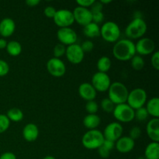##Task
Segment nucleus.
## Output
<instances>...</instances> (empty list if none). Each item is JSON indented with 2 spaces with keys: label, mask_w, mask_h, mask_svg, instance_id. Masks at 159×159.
<instances>
[{
  "label": "nucleus",
  "mask_w": 159,
  "mask_h": 159,
  "mask_svg": "<svg viewBox=\"0 0 159 159\" xmlns=\"http://www.w3.org/2000/svg\"><path fill=\"white\" fill-rule=\"evenodd\" d=\"M113 57L118 61H127L136 55L135 43L129 39H121L117 40L113 47Z\"/></svg>",
  "instance_id": "nucleus-1"
},
{
  "label": "nucleus",
  "mask_w": 159,
  "mask_h": 159,
  "mask_svg": "<svg viewBox=\"0 0 159 159\" xmlns=\"http://www.w3.org/2000/svg\"><path fill=\"white\" fill-rule=\"evenodd\" d=\"M148 25L141 17H135L130 22L125 29V34L129 40H138L142 38L146 34Z\"/></svg>",
  "instance_id": "nucleus-2"
},
{
  "label": "nucleus",
  "mask_w": 159,
  "mask_h": 159,
  "mask_svg": "<svg viewBox=\"0 0 159 159\" xmlns=\"http://www.w3.org/2000/svg\"><path fill=\"white\" fill-rule=\"evenodd\" d=\"M128 94L129 91L127 86L120 82L111 83L108 89V98L115 105L126 103Z\"/></svg>",
  "instance_id": "nucleus-3"
},
{
  "label": "nucleus",
  "mask_w": 159,
  "mask_h": 159,
  "mask_svg": "<svg viewBox=\"0 0 159 159\" xmlns=\"http://www.w3.org/2000/svg\"><path fill=\"white\" fill-rule=\"evenodd\" d=\"M104 138L102 132L95 129L89 130L84 134L82 138V144L84 148L88 150H95L102 146Z\"/></svg>",
  "instance_id": "nucleus-4"
},
{
  "label": "nucleus",
  "mask_w": 159,
  "mask_h": 159,
  "mask_svg": "<svg viewBox=\"0 0 159 159\" xmlns=\"http://www.w3.org/2000/svg\"><path fill=\"white\" fill-rule=\"evenodd\" d=\"M120 29L117 23L113 21L104 23L100 27V36L105 41L116 43L120 37Z\"/></svg>",
  "instance_id": "nucleus-5"
},
{
  "label": "nucleus",
  "mask_w": 159,
  "mask_h": 159,
  "mask_svg": "<svg viewBox=\"0 0 159 159\" xmlns=\"http://www.w3.org/2000/svg\"><path fill=\"white\" fill-rule=\"evenodd\" d=\"M147 99L148 95L145 90L141 88H136L129 92L127 103L133 110H136L141 107H144L147 102Z\"/></svg>",
  "instance_id": "nucleus-6"
},
{
  "label": "nucleus",
  "mask_w": 159,
  "mask_h": 159,
  "mask_svg": "<svg viewBox=\"0 0 159 159\" xmlns=\"http://www.w3.org/2000/svg\"><path fill=\"white\" fill-rule=\"evenodd\" d=\"M112 113L120 124L131 122L134 120V110H133L127 102L115 106Z\"/></svg>",
  "instance_id": "nucleus-7"
},
{
  "label": "nucleus",
  "mask_w": 159,
  "mask_h": 159,
  "mask_svg": "<svg viewBox=\"0 0 159 159\" xmlns=\"http://www.w3.org/2000/svg\"><path fill=\"white\" fill-rule=\"evenodd\" d=\"M53 20L54 23L59 28L71 27V25L75 23L72 11L66 9H61L56 11Z\"/></svg>",
  "instance_id": "nucleus-8"
},
{
  "label": "nucleus",
  "mask_w": 159,
  "mask_h": 159,
  "mask_svg": "<svg viewBox=\"0 0 159 159\" xmlns=\"http://www.w3.org/2000/svg\"><path fill=\"white\" fill-rule=\"evenodd\" d=\"M111 83V79L107 73L97 71L92 77L91 84L96 92L104 93L108 91Z\"/></svg>",
  "instance_id": "nucleus-9"
},
{
  "label": "nucleus",
  "mask_w": 159,
  "mask_h": 159,
  "mask_svg": "<svg viewBox=\"0 0 159 159\" xmlns=\"http://www.w3.org/2000/svg\"><path fill=\"white\" fill-rule=\"evenodd\" d=\"M47 70L51 75L55 78H61L66 73V65L60 58L52 57L47 62Z\"/></svg>",
  "instance_id": "nucleus-10"
},
{
  "label": "nucleus",
  "mask_w": 159,
  "mask_h": 159,
  "mask_svg": "<svg viewBox=\"0 0 159 159\" xmlns=\"http://www.w3.org/2000/svg\"><path fill=\"white\" fill-rule=\"evenodd\" d=\"M123 133H124V127L122 124L118 122H112L107 124L104 129L102 134L106 140L116 142L119 138L122 137Z\"/></svg>",
  "instance_id": "nucleus-11"
},
{
  "label": "nucleus",
  "mask_w": 159,
  "mask_h": 159,
  "mask_svg": "<svg viewBox=\"0 0 159 159\" xmlns=\"http://www.w3.org/2000/svg\"><path fill=\"white\" fill-rule=\"evenodd\" d=\"M57 38L60 43L68 47L76 43L78 35L75 31L71 27L59 28L57 32Z\"/></svg>",
  "instance_id": "nucleus-12"
},
{
  "label": "nucleus",
  "mask_w": 159,
  "mask_h": 159,
  "mask_svg": "<svg viewBox=\"0 0 159 159\" xmlns=\"http://www.w3.org/2000/svg\"><path fill=\"white\" fill-rule=\"evenodd\" d=\"M65 55L70 63L73 65H79L83 61L85 57V53L82 51L80 45L78 43H74L66 47Z\"/></svg>",
  "instance_id": "nucleus-13"
},
{
  "label": "nucleus",
  "mask_w": 159,
  "mask_h": 159,
  "mask_svg": "<svg viewBox=\"0 0 159 159\" xmlns=\"http://www.w3.org/2000/svg\"><path fill=\"white\" fill-rule=\"evenodd\" d=\"M135 50L140 56L152 54L155 51V41L148 37H142L135 43Z\"/></svg>",
  "instance_id": "nucleus-14"
},
{
  "label": "nucleus",
  "mask_w": 159,
  "mask_h": 159,
  "mask_svg": "<svg viewBox=\"0 0 159 159\" xmlns=\"http://www.w3.org/2000/svg\"><path fill=\"white\" fill-rule=\"evenodd\" d=\"M75 22L84 27L93 22V14L89 9L77 6L72 12Z\"/></svg>",
  "instance_id": "nucleus-15"
},
{
  "label": "nucleus",
  "mask_w": 159,
  "mask_h": 159,
  "mask_svg": "<svg viewBox=\"0 0 159 159\" xmlns=\"http://www.w3.org/2000/svg\"><path fill=\"white\" fill-rule=\"evenodd\" d=\"M78 92L80 97L86 102L94 100L97 96V92L89 82H84L81 84L79 85Z\"/></svg>",
  "instance_id": "nucleus-16"
},
{
  "label": "nucleus",
  "mask_w": 159,
  "mask_h": 159,
  "mask_svg": "<svg viewBox=\"0 0 159 159\" xmlns=\"http://www.w3.org/2000/svg\"><path fill=\"white\" fill-rule=\"evenodd\" d=\"M135 146V142L128 136H122L115 142L116 149L122 154H127L131 152Z\"/></svg>",
  "instance_id": "nucleus-17"
},
{
  "label": "nucleus",
  "mask_w": 159,
  "mask_h": 159,
  "mask_svg": "<svg viewBox=\"0 0 159 159\" xmlns=\"http://www.w3.org/2000/svg\"><path fill=\"white\" fill-rule=\"evenodd\" d=\"M16 30L15 21L12 18L6 17L0 21V35L2 37H9Z\"/></svg>",
  "instance_id": "nucleus-18"
},
{
  "label": "nucleus",
  "mask_w": 159,
  "mask_h": 159,
  "mask_svg": "<svg viewBox=\"0 0 159 159\" xmlns=\"http://www.w3.org/2000/svg\"><path fill=\"white\" fill-rule=\"evenodd\" d=\"M146 131L152 142H159V119L152 118L146 126Z\"/></svg>",
  "instance_id": "nucleus-19"
},
{
  "label": "nucleus",
  "mask_w": 159,
  "mask_h": 159,
  "mask_svg": "<svg viewBox=\"0 0 159 159\" xmlns=\"http://www.w3.org/2000/svg\"><path fill=\"white\" fill-rule=\"evenodd\" d=\"M22 134H23L25 141H28V142L35 141L39 136L38 127L35 124L29 123L24 126L23 131H22Z\"/></svg>",
  "instance_id": "nucleus-20"
},
{
  "label": "nucleus",
  "mask_w": 159,
  "mask_h": 159,
  "mask_svg": "<svg viewBox=\"0 0 159 159\" xmlns=\"http://www.w3.org/2000/svg\"><path fill=\"white\" fill-rule=\"evenodd\" d=\"M101 119L97 114H88L84 117L83 125L85 128L89 130H95L100 125Z\"/></svg>",
  "instance_id": "nucleus-21"
},
{
  "label": "nucleus",
  "mask_w": 159,
  "mask_h": 159,
  "mask_svg": "<svg viewBox=\"0 0 159 159\" xmlns=\"http://www.w3.org/2000/svg\"><path fill=\"white\" fill-rule=\"evenodd\" d=\"M146 110L150 116L154 118L159 117V99L153 97L146 102Z\"/></svg>",
  "instance_id": "nucleus-22"
},
{
  "label": "nucleus",
  "mask_w": 159,
  "mask_h": 159,
  "mask_svg": "<svg viewBox=\"0 0 159 159\" xmlns=\"http://www.w3.org/2000/svg\"><path fill=\"white\" fill-rule=\"evenodd\" d=\"M144 157L146 159H159V144L158 142L149 143L145 148Z\"/></svg>",
  "instance_id": "nucleus-23"
},
{
  "label": "nucleus",
  "mask_w": 159,
  "mask_h": 159,
  "mask_svg": "<svg viewBox=\"0 0 159 159\" xmlns=\"http://www.w3.org/2000/svg\"><path fill=\"white\" fill-rule=\"evenodd\" d=\"M83 34L89 38H96L100 36V26L96 23H92L83 27Z\"/></svg>",
  "instance_id": "nucleus-24"
},
{
  "label": "nucleus",
  "mask_w": 159,
  "mask_h": 159,
  "mask_svg": "<svg viewBox=\"0 0 159 159\" xmlns=\"http://www.w3.org/2000/svg\"><path fill=\"white\" fill-rule=\"evenodd\" d=\"M6 51L12 57H17L20 55L23 51V48L20 42L16 40H10L7 43Z\"/></svg>",
  "instance_id": "nucleus-25"
},
{
  "label": "nucleus",
  "mask_w": 159,
  "mask_h": 159,
  "mask_svg": "<svg viewBox=\"0 0 159 159\" xmlns=\"http://www.w3.org/2000/svg\"><path fill=\"white\" fill-rule=\"evenodd\" d=\"M111 60L107 56H102V57H99L97 64H96L98 71L107 73V71H110V68H111Z\"/></svg>",
  "instance_id": "nucleus-26"
},
{
  "label": "nucleus",
  "mask_w": 159,
  "mask_h": 159,
  "mask_svg": "<svg viewBox=\"0 0 159 159\" xmlns=\"http://www.w3.org/2000/svg\"><path fill=\"white\" fill-rule=\"evenodd\" d=\"M6 116L8 117V119L12 122H20L23 119V111H22L20 109L16 108V107H14V108L9 109L7 111L6 113Z\"/></svg>",
  "instance_id": "nucleus-27"
},
{
  "label": "nucleus",
  "mask_w": 159,
  "mask_h": 159,
  "mask_svg": "<svg viewBox=\"0 0 159 159\" xmlns=\"http://www.w3.org/2000/svg\"><path fill=\"white\" fill-rule=\"evenodd\" d=\"M145 62L144 58L140 55H134L130 59V65L135 71H141L144 68Z\"/></svg>",
  "instance_id": "nucleus-28"
},
{
  "label": "nucleus",
  "mask_w": 159,
  "mask_h": 159,
  "mask_svg": "<svg viewBox=\"0 0 159 159\" xmlns=\"http://www.w3.org/2000/svg\"><path fill=\"white\" fill-rule=\"evenodd\" d=\"M115 106L116 105L109 98H104L103 99H102L100 102L101 109L107 113H113V110L115 108Z\"/></svg>",
  "instance_id": "nucleus-29"
},
{
  "label": "nucleus",
  "mask_w": 159,
  "mask_h": 159,
  "mask_svg": "<svg viewBox=\"0 0 159 159\" xmlns=\"http://www.w3.org/2000/svg\"><path fill=\"white\" fill-rule=\"evenodd\" d=\"M65 51H66V47L61 43H57L54 47V49H53L54 57L61 59V57H63L65 54Z\"/></svg>",
  "instance_id": "nucleus-30"
},
{
  "label": "nucleus",
  "mask_w": 159,
  "mask_h": 159,
  "mask_svg": "<svg viewBox=\"0 0 159 159\" xmlns=\"http://www.w3.org/2000/svg\"><path fill=\"white\" fill-rule=\"evenodd\" d=\"M148 116V113L144 107L134 110V118L138 121H144L145 120H147Z\"/></svg>",
  "instance_id": "nucleus-31"
},
{
  "label": "nucleus",
  "mask_w": 159,
  "mask_h": 159,
  "mask_svg": "<svg viewBox=\"0 0 159 159\" xmlns=\"http://www.w3.org/2000/svg\"><path fill=\"white\" fill-rule=\"evenodd\" d=\"M10 127V120L6 115L0 114V134L6 132Z\"/></svg>",
  "instance_id": "nucleus-32"
},
{
  "label": "nucleus",
  "mask_w": 159,
  "mask_h": 159,
  "mask_svg": "<svg viewBox=\"0 0 159 159\" xmlns=\"http://www.w3.org/2000/svg\"><path fill=\"white\" fill-rule=\"evenodd\" d=\"M99 105L95 100L88 101L85 104V110L89 114H96L99 110Z\"/></svg>",
  "instance_id": "nucleus-33"
},
{
  "label": "nucleus",
  "mask_w": 159,
  "mask_h": 159,
  "mask_svg": "<svg viewBox=\"0 0 159 159\" xmlns=\"http://www.w3.org/2000/svg\"><path fill=\"white\" fill-rule=\"evenodd\" d=\"M9 65L6 61L0 59V77L7 75L9 72Z\"/></svg>",
  "instance_id": "nucleus-34"
},
{
  "label": "nucleus",
  "mask_w": 159,
  "mask_h": 159,
  "mask_svg": "<svg viewBox=\"0 0 159 159\" xmlns=\"http://www.w3.org/2000/svg\"><path fill=\"white\" fill-rule=\"evenodd\" d=\"M151 65L153 67L154 69L156 71L159 70V52L158 51H155L152 54V57H151Z\"/></svg>",
  "instance_id": "nucleus-35"
},
{
  "label": "nucleus",
  "mask_w": 159,
  "mask_h": 159,
  "mask_svg": "<svg viewBox=\"0 0 159 159\" xmlns=\"http://www.w3.org/2000/svg\"><path fill=\"white\" fill-rule=\"evenodd\" d=\"M80 46L82 48V51H84V53H89L91 52L93 50V48H94V43L91 40H86L82 42V43Z\"/></svg>",
  "instance_id": "nucleus-36"
},
{
  "label": "nucleus",
  "mask_w": 159,
  "mask_h": 159,
  "mask_svg": "<svg viewBox=\"0 0 159 159\" xmlns=\"http://www.w3.org/2000/svg\"><path fill=\"white\" fill-rule=\"evenodd\" d=\"M141 135V129L139 127H133L130 130V134H129V137L134 141L138 139Z\"/></svg>",
  "instance_id": "nucleus-37"
},
{
  "label": "nucleus",
  "mask_w": 159,
  "mask_h": 159,
  "mask_svg": "<svg viewBox=\"0 0 159 159\" xmlns=\"http://www.w3.org/2000/svg\"><path fill=\"white\" fill-rule=\"evenodd\" d=\"M93 14V23H96V24L99 25V23H102L104 20V15L102 12H94Z\"/></svg>",
  "instance_id": "nucleus-38"
},
{
  "label": "nucleus",
  "mask_w": 159,
  "mask_h": 159,
  "mask_svg": "<svg viewBox=\"0 0 159 159\" xmlns=\"http://www.w3.org/2000/svg\"><path fill=\"white\" fill-rule=\"evenodd\" d=\"M56 11L57 10L55 9V8H54L53 6H47L43 10V13H44L45 16L48 17V18L53 19L55 15Z\"/></svg>",
  "instance_id": "nucleus-39"
},
{
  "label": "nucleus",
  "mask_w": 159,
  "mask_h": 159,
  "mask_svg": "<svg viewBox=\"0 0 159 159\" xmlns=\"http://www.w3.org/2000/svg\"><path fill=\"white\" fill-rule=\"evenodd\" d=\"M103 5L100 2H96L95 1V2L93 3V6H91V11L92 13H94V12H102V9H103Z\"/></svg>",
  "instance_id": "nucleus-40"
},
{
  "label": "nucleus",
  "mask_w": 159,
  "mask_h": 159,
  "mask_svg": "<svg viewBox=\"0 0 159 159\" xmlns=\"http://www.w3.org/2000/svg\"><path fill=\"white\" fill-rule=\"evenodd\" d=\"M94 2V0H77L76 1V3L79 5V6L83 8H87V9L91 7Z\"/></svg>",
  "instance_id": "nucleus-41"
},
{
  "label": "nucleus",
  "mask_w": 159,
  "mask_h": 159,
  "mask_svg": "<svg viewBox=\"0 0 159 159\" xmlns=\"http://www.w3.org/2000/svg\"><path fill=\"white\" fill-rule=\"evenodd\" d=\"M98 152H99V155L101 158H107L110 157V151H109L108 149L106 148L103 146H100V147L98 148Z\"/></svg>",
  "instance_id": "nucleus-42"
},
{
  "label": "nucleus",
  "mask_w": 159,
  "mask_h": 159,
  "mask_svg": "<svg viewBox=\"0 0 159 159\" xmlns=\"http://www.w3.org/2000/svg\"><path fill=\"white\" fill-rule=\"evenodd\" d=\"M102 145L103 146V147H105L107 149H108L109 151H110V152H111V151L114 148L115 142H113V141H108V140L105 139L104 140V141H103V143H102Z\"/></svg>",
  "instance_id": "nucleus-43"
},
{
  "label": "nucleus",
  "mask_w": 159,
  "mask_h": 159,
  "mask_svg": "<svg viewBox=\"0 0 159 159\" xmlns=\"http://www.w3.org/2000/svg\"><path fill=\"white\" fill-rule=\"evenodd\" d=\"M0 159H16V156L12 152H4L0 155Z\"/></svg>",
  "instance_id": "nucleus-44"
},
{
  "label": "nucleus",
  "mask_w": 159,
  "mask_h": 159,
  "mask_svg": "<svg viewBox=\"0 0 159 159\" xmlns=\"http://www.w3.org/2000/svg\"><path fill=\"white\" fill-rule=\"evenodd\" d=\"M40 3V0H26V4L29 7H36Z\"/></svg>",
  "instance_id": "nucleus-45"
},
{
  "label": "nucleus",
  "mask_w": 159,
  "mask_h": 159,
  "mask_svg": "<svg viewBox=\"0 0 159 159\" xmlns=\"http://www.w3.org/2000/svg\"><path fill=\"white\" fill-rule=\"evenodd\" d=\"M7 43L6 39L4 38H0V49L2 50L6 48V46H7Z\"/></svg>",
  "instance_id": "nucleus-46"
},
{
  "label": "nucleus",
  "mask_w": 159,
  "mask_h": 159,
  "mask_svg": "<svg viewBox=\"0 0 159 159\" xmlns=\"http://www.w3.org/2000/svg\"><path fill=\"white\" fill-rule=\"evenodd\" d=\"M101 3H102V5H105V4H109V3H110L111 2V1H110V0H108V1H103V0H101V1H99Z\"/></svg>",
  "instance_id": "nucleus-47"
},
{
  "label": "nucleus",
  "mask_w": 159,
  "mask_h": 159,
  "mask_svg": "<svg viewBox=\"0 0 159 159\" xmlns=\"http://www.w3.org/2000/svg\"><path fill=\"white\" fill-rule=\"evenodd\" d=\"M43 159H56V158H54V156H51V155H47V156H45Z\"/></svg>",
  "instance_id": "nucleus-48"
},
{
  "label": "nucleus",
  "mask_w": 159,
  "mask_h": 159,
  "mask_svg": "<svg viewBox=\"0 0 159 159\" xmlns=\"http://www.w3.org/2000/svg\"><path fill=\"white\" fill-rule=\"evenodd\" d=\"M138 159H146V158H144V156H142V157H139V158H138Z\"/></svg>",
  "instance_id": "nucleus-49"
}]
</instances>
